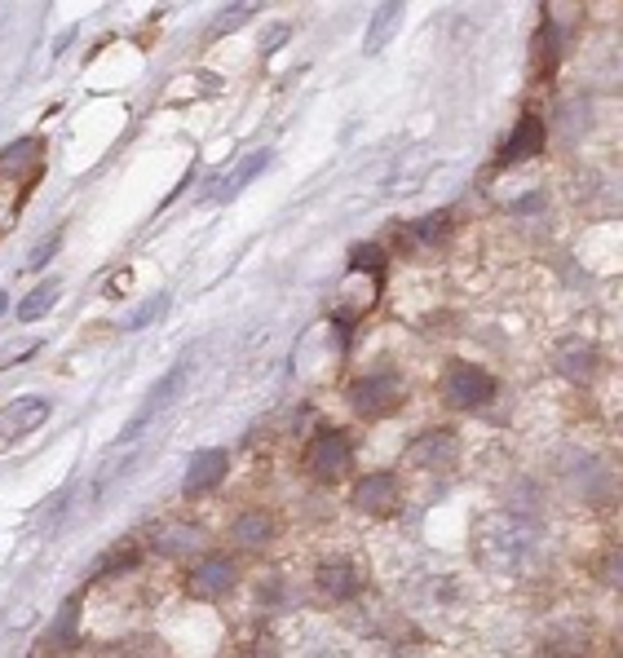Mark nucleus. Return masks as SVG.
<instances>
[{"instance_id": "17", "label": "nucleus", "mask_w": 623, "mask_h": 658, "mask_svg": "<svg viewBox=\"0 0 623 658\" xmlns=\"http://www.w3.org/2000/svg\"><path fill=\"white\" fill-rule=\"evenodd\" d=\"M54 300H58V283H45V287H36V292H32L28 300H23L19 318H28V322H32V318H41V314H45V309H50Z\"/></svg>"}, {"instance_id": "15", "label": "nucleus", "mask_w": 623, "mask_h": 658, "mask_svg": "<svg viewBox=\"0 0 623 658\" xmlns=\"http://www.w3.org/2000/svg\"><path fill=\"white\" fill-rule=\"evenodd\" d=\"M398 19H403V6H381L376 19H372V36H368L363 50H368V54H381V50H385V36H394Z\"/></svg>"}, {"instance_id": "14", "label": "nucleus", "mask_w": 623, "mask_h": 658, "mask_svg": "<svg viewBox=\"0 0 623 658\" xmlns=\"http://www.w3.org/2000/svg\"><path fill=\"white\" fill-rule=\"evenodd\" d=\"M319 588L332 596H354L359 592V570L354 566H319Z\"/></svg>"}, {"instance_id": "5", "label": "nucleus", "mask_w": 623, "mask_h": 658, "mask_svg": "<svg viewBox=\"0 0 623 658\" xmlns=\"http://www.w3.org/2000/svg\"><path fill=\"white\" fill-rule=\"evenodd\" d=\"M442 390H447L451 407H487L495 398V381L482 368H473V363H451Z\"/></svg>"}, {"instance_id": "19", "label": "nucleus", "mask_w": 623, "mask_h": 658, "mask_svg": "<svg viewBox=\"0 0 623 658\" xmlns=\"http://www.w3.org/2000/svg\"><path fill=\"white\" fill-rule=\"evenodd\" d=\"M350 265H354V270H363V274H381V270H385V252H381L376 243H363V248H354Z\"/></svg>"}, {"instance_id": "11", "label": "nucleus", "mask_w": 623, "mask_h": 658, "mask_svg": "<svg viewBox=\"0 0 623 658\" xmlns=\"http://www.w3.org/2000/svg\"><path fill=\"white\" fill-rule=\"evenodd\" d=\"M539 146H544V124H539L535 116H526V120H517L513 138L504 142V151H500V164H517V160H531V155H535Z\"/></svg>"}, {"instance_id": "4", "label": "nucleus", "mask_w": 623, "mask_h": 658, "mask_svg": "<svg viewBox=\"0 0 623 658\" xmlns=\"http://www.w3.org/2000/svg\"><path fill=\"white\" fill-rule=\"evenodd\" d=\"M186 368H190V363L182 359L177 368H168V372H164V376L151 385V394L142 398L138 416L124 425V434H120V447H124V442H133V438H138V434H142V429H146V425H151V420H155V416H160V412H164V407H168V403L182 394V385H186Z\"/></svg>"}, {"instance_id": "1", "label": "nucleus", "mask_w": 623, "mask_h": 658, "mask_svg": "<svg viewBox=\"0 0 623 658\" xmlns=\"http://www.w3.org/2000/svg\"><path fill=\"white\" fill-rule=\"evenodd\" d=\"M478 552H482L487 566L522 570L535 557V526L522 522V517H513V513H491L478 526Z\"/></svg>"}, {"instance_id": "13", "label": "nucleus", "mask_w": 623, "mask_h": 658, "mask_svg": "<svg viewBox=\"0 0 623 658\" xmlns=\"http://www.w3.org/2000/svg\"><path fill=\"white\" fill-rule=\"evenodd\" d=\"M270 535H274V522H270L265 513H243V517L234 522V544L261 548V544H270Z\"/></svg>"}, {"instance_id": "10", "label": "nucleus", "mask_w": 623, "mask_h": 658, "mask_svg": "<svg viewBox=\"0 0 623 658\" xmlns=\"http://www.w3.org/2000/svg\"><path fill=\"white\" fill-rule=\"evenodd\" d=\"M199 544H204V530H199V526H186V522H168V526H155V530H151V548L164 552V557L195 552Z\"/></svg>"}, {"instance_id": "16", "label": "nucleus", "mask_w": 623, "mask_h": 658, "mask_svg": "<svg viewBox=\"0 0 623 658\" xmlns=\"http://www.w3.org/2000/svg\"><path fill=\"white\" fill-rule=\"evenodd\" d=\"M451 442H456L451 434H429V438L416 442L412 456H416V460H429V464H434V460H451Z\"/></svg>"}, {"instance_id": "7", "label": "nucleus", "mask_w": 623, "mask_h": 658, "mask_svg": "<svg viewBox=\"0 0 623 658\" xmlns=\"http://www.w3.org/2000/svg\"><path fill=\"white\" fill-rule=\"evenodd\" d=\"M394 504H398V486H394L390 473H372L354 486V508L368 513V517H390Z\"/></svg>"}, {"instance_id": "2", "label": "nucleus", "mask_w": 623, "mask_h": 658, "mask_svg": "<svg viewBox=\"0 0 623 658\" xmlns=\"http://www.w3.org/2000/svg\"><path fill=\"white\" fill-rule=\"evenodd\" d=\"M350 464H354V442L341 429L319 434L315 442H309V451H305V469L315 473L319 482H341L350 473Z\"/></svg>"}, {"instance_id": "9", "label": "nucleus", "mask_w": 623, "mask_h": 658, "mask_svg": "<svg viewBox=\"0 0 623 658\" xmlns=\"http://www.w3.org/2000/svg\"><path fill=\"white\" fill-rule=\"evenodd\" d=\"M265 164H270V151H252V155H248V160H239V164H234V168H230L217 186H208V199H212V204L234 199V195H239V190H243V186H248V182H252Z\"/></svg>"}, {"instance_id": "20", "label": "nucleus", "mask_w": 623, "mask_h": 658, "mask_svg": "<svg viewBox=\"0 0 623 658\" xmlns=\"http://www.w3.org/2000/svg\"><path fill=\"white\" fill-rule=\"evenodd\" d=\"M256 14V6H230L217 23H212V36H226V32H234L239 28V19H252Z\"/></svg>"}, {"instance_id": "6", "label": "nucleus", "mask_w": 623, "mask_h": 658, "mask_svg": "<svg viewBox=\"0 0 623 658\" xmlns=\"http://www.w3.org/2000/svg\"><path fill=\"white\" fill-rule=\"evenodd\" d=\"M45 420H50L45 398H14L6 412H0V451H6L14 438H28L32 429H41Z\"/></svg>"}, {"instance_id": "12", "label": "nucleus", "mask_w": 623, "mask_h": 658, "mask_svg": "<svg viewBox=\"0 0 623 658\" xmlns=\"http://www.w3.org/2000/svg\"><path fill=\"white\" fill-rule=\"evenodd\" d=\"M226 478V456L221 451H199L186 469V495H204Z\"/></svg>"}, {"instance_id": "21", "label": "nucleus", "mask_w": 623, "mask_h": 658, "mask_svg": "<svg viewBox=\"0 0 623 658\" xmlns=\"http://www.w3.org/2000/svg\"><path fill=\"white\" fill-rule=\"evenodd\" d=\"M58 243H63V230H54V234H50V243H45L41 252H32V270H41V265H45V261L58 252Z\"/></svg>"}, {"instance_id": "18", "label": "nucleus", "mask_w": 623, "mask_h": 658, "mask_svg": "<svg viewBox=\"0 0 623 658\" xmlns=\"http://www.w3.org/2000/svg\"><path fill=\"white\" fill-rule=\"evenodd\" d=\"M447 226H451V217H447V212H434V217L416 221V226H412V234H416V243H438Z\"/></svg>"}, {"instance_id": "8", "label": "nucleus", "mask_w": 623, "mask_h": 658, "mask_svg": "<svg viewBox=\"0 0 623 658\" xmlns=\"http://www.w3.org/2000/svg\"><path fill=\"white\" fill-rule=\"evenodd\" d=\"M234 588V566L226 561V557H208V561H199L195 570H190V592L195 596H226Z\"/></svg>"}, {"instance_id": "3", "label": "nucleus", "mask_w": 623, "mask_h": 658, "mask_svg": "<svg viewBox=\"0 0 623 658\" xmlns=\"http://www.w3.org/2000/svg\"><path fill=\"white\" fill-rule=\"evenodd\" d=\"M398 398H403L398 372H372V376H359L350 385V403L359 416H385L390 407H398Z\"/></svg>"}]
</instances>
